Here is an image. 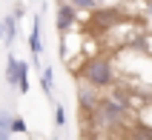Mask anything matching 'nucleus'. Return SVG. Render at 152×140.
I'll return each mask as SVG.
<instances>
[{
    "label": "nucleus",
    "mask_w": 152,
    "mask_h": 140,
    "mask_svg": "<svg viewBox=\"0 0 152 140\" xmlns=\"http://www.w3.org/2000/svg\"><path fill=\"white\" fill-rule=\"evenodd\" d=\"M80 77L92 89H109L115 83V69H112V63L106 57H89L83 63V69H80Z\"/></svg>",
    "instance_id": "nucleus-1"
},
{
    "label": "nucleus",
    "mask_w": 152,
    "mask_h": 140,
    "mask_svg": "<svg viewBox=\"0 0 152 140\" xmlns=\"http://www.w3.org/2000/svg\"><path fill=\"white\" fill-rule=\"evenodd\" d=\"M55 23H58V32H60V34H66L69 29L77 23V9H72L66 0H63V3H58V15H55Z\"/></svg>",
    "instance_id": "nucleus-2"
},
{
    "label": "nucleus",
    "mask_w": 152,
    "mask_h": 140,
    "mask_svg": "<svg viewBox=\"0 0 152 140\" xmlns=\"http://www.w3.org/2000/svg\"><path fill=\"white\" fill-rule=\"evenodd\" d=\"M98 100H101V97H98V91H95L92 86H86V83H83V86H80V91H77V103H80V112H83L86 117L95 112Z\"/></svg>",
    "instance_id": "nucleus-3"
},
{
    "label": "nucleus",
    "mask_w": 152,
    "mask_h": 140,
    "mask_svg": "<svg viewBox=\"0 0 152 140\" xmlns=\"http://www.w3.org/2000/svg\"><path fill=\"white\" fill-rule=\"evenodd\" d=\"M15 34H17V17L15 15H6L3 20H0V40L9 46V43L15 40Z\"/></svg>",
    "instance_id": "nucleus-4"
},
{
    "label": "nucleus",
    "mask_w": 152,
    "mask_h": 140,
    "mask_svg": "<svg viewBox=\"0 0 152 140\" xmlns=\"http://www.w3.org/2000/svg\"><path fill=\"white\" fill-rule=\"evenodd\" d=\"M112 20H118V12H115V9H92V23H98V26H115Z\"/></svg>",
    "instance_id": "nucleus-5"
},
{
    "label": "nucleus",
    "mask_w": 152,
    "mask_h": 140,
    "mask_svg": "<svg viewBox=\"0 0 152 140\" xmlns=\"http://www.w3.org/2000/svg\"><path fill=\"white\" fill-rule=\"evenodd\" d=\"M29 49H32L34 57H40V52H43V46H40V20H34V26H32V34H29Z\"/></svg>",
    "instance_id": "nucleus-6"
},
{
    "label": "nucleus",
    "mask_w": 152,
    "mask_h": 140,
    "mask_svg": "<svg viewBox=\"0 0 152 140\" xmlns=\"http://www.w3.org/2000/svg\"><path fill=\"white\" fill-rule=\"evenodd\" d=\"M17 89L23 91H29V63H23V60H20V66H17Z\"/></svg>",
    "instance_id": "nucleus-7"
},
{
    "label": "nucleus",
    "mask_w": 152,
    "mask_h": 140,
    "mask_svg": "<svg viewBox=\"0 0 152 140\" xmlns=\"http://www.w3.org/2000/svg\"><path fill=\"white\" fill-rule=\"evenodd\" d=\"M17 66H20V60L9 57V63H6V83H12V86H17Z\"/></svg>",
    "instance_id": "nucleus-8"
},
{
    "label": "nucleus",
    "mask_w": 152,
    "mask_h": 140,
    "mask_svg": "<svg viewBox=\"0 0 152 140\" xmlns=\"http://www.w3.org/2000/svg\"><path fill=\"white\" fill-rule=\"evenodd\" d=\"M12 115L9 112H0V140H9V134H12Z\"/></svg>",
    "instance_id": "nucleus-9"
},
{
    "label": "nucleus",
    "mask_w": 152,
    "mask_h": 140,
    "mask_svg": "<svg viewBox=\"0 0 152 140\" xmlns=\"http://www.w3.org/2000/svg\"><path fill=\"white\" fill-rule=\"evenodd\" d=\"M72 9H77V12H92V9H98V3L95 0H66Z\"/></svg>",
    "instance_id": "nucleus-10"
},
{
    "label": "nucleus",
    "mask_w": 152,
    "mask_h": 140,
    "mask_svg": "<svg viewBox=\"0 0 152 140\" xmlns=\"http://www.w3.org/2000/svg\"><path fill=\"white\" fill-rule=\"evenodd\" d=\"M9 129H12V134H23V132H26V120L12 117V126H9Z\"/></svg>",
    "instance_id": "nucleus-11"
},
{
    "label": "nucleus",
    "mask_w": 152,
    "mask_h": 140,
    "mask_svg": "<svg viewBox=\"0 0 152 140\" xmlns=\"http://www.w3.org/2000/svg\"><path fill=\"white\" fill-rule=\"evenodd\" d=\"M40 86L46 91H52V69H43V74H40Z\"/></svg>",
    "instance_id": "nucleus-12"
},
{
    "label": "nucleus",
    "mask_w": 152,
    "mask_h": 140,
    "mask_svg": "<svg viewBox=\"0 0 152 140\" xmlns=\"http://www.w3.org/2000/svg\"><path fill=\"white\" fill-rule=\"evenodd\" d=\"M55 123H58V126H63V123H66V112H63V106H58V109H55Z\"/></svg>",
    "instance_id": "nucleus-13"
},
{
    "label": "nucleus",
    "mask_w": 152,
    "mask_h": 140,
    "mask_svg": "<svg viewBox=\"0 0 152 140\" xmlns=\"http://www.w3.org/2000/svg\"><path fill=\"white\" fill-rule=\"evenodd\" d=\"M83 140H103V137H101L98 132H86V137H83Z\"/></svg>",
    "instance_id": "nucleus-14"
},
{
    "label": "nucleus",
    "mask_w": 152,
    "mask_h": 140,
    "mask_svg": "<svg viewBox=\"0 0 152 140\" xmlns=\"http://www.w3.org/2000/svg\"><path fill=\"white\" fill-rule=\"evenodd\" d=\"M132 140H152V137H146V132H135V134H132Z\"/></svg>",
    "instance_id": "nucleus-15"
},
{
    "label": "nucleus",
    "mask_w": 152,
    "mask_h": 140,
    "mask_svg": "<svg viewBox=\"0 0 152 140\" xmlns=\"http://www.w3.org/2000/svg\"><path fill=\"white\" fill-rule=\"evenodd\" d=\"M146 9H149V15H152V0H149V3H146Z\"/></svg>",
    "instance_id": "nucleus-16"
},
{
    "label": "nucleus",
    "mask_w": 152,
    "mask_h": 140,
    "mask_svg": "<svg viewBox=\"0 0 152 140\" xmlns=\"http://www.w3.org/2000/svg\"><path fill=\"white\" fill-rule=\"evenodd\" d=\"M95 3H103V0H95Z\"/></svg>",
    "instance_id": "nucleus-17"
}]
</instances>
